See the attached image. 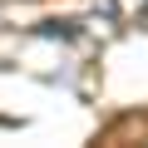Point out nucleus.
Masks as SVG:
<instances>
[{
  "label": "nucleus",
  "mask_w": 148,
  "mask_h": 148,
  "mask_svg": "<svg viewBox=\"0 0 148 148\" xmlns=\"http://www.w3.org/2000/svg\"><path fill=\"white\" fill-rule=\"evenodd\" d=\"M114 15L123 25H148V0H114Z\"/></svg>",
  "instance_id": "nucleus-1"
}]
</instances>
